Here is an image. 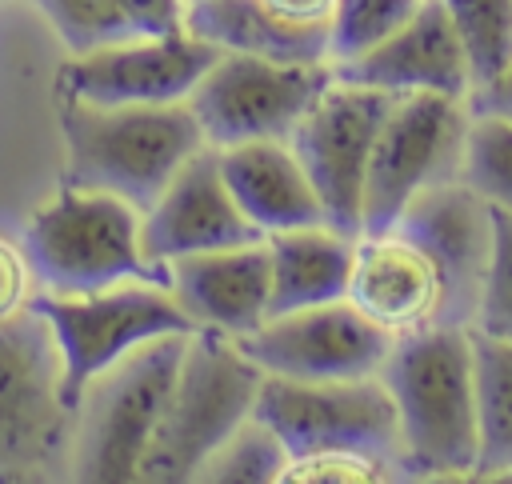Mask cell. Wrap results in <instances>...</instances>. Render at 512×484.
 Instances as JSON below:
<instances>
[{
	"label": "cell",
	"mask_w": 512,
	"mask_h": 484,
	"mask_svg": "<svg viewBox=\"0 0 512 484\" xmlns=\"http://www.w3.org/2000/svg\"><path fill=\"white\" fill-rule=\"evenodd\" d=\"M492 256V204L464 180L424 188L392 228L356 236L348 300L384 332L472 328Z\"/></svg>",
	"instance_id": "cell-1"
},
{
	"label": "cell",
	"mask_w": 512,
	"mask_h": 484,
	"mask_svg": "<svg viewBox=\"0 0 512 484\" xmlns=\"http://www.w3.org/2000/svg\"><path fill=\"white\" fill-rule=\"evenodd\" d=\"M400 424L404 480H472L480 456L472 328L404 332L380 368Z\"/></svg>",
	"instance_id": "cell-2"
},
{
	"label": "cell",
	"mask_w": 512,
	"mask_h": 484,
	"mask_svg": "<svg viewBox=\"0 0 512 484\" xmlns=\"http://www.w3.org/2000/svg\"><path fill=\"white\" fill-rule=\"evenodd\" d=\"M64 184L96 188L148 212L168 180L208 148L188 100L180 104H88L60 100Z\"/></svg>",
	"instance_id": "cell-3"
},
{
	"label": "cell",
	"mask_w": 512,
	"mask_h": 484,
	"mask_svg": "<svg viewBox=\"0 0 512 484\" xmlns=\"http://www.w3.org/2000/svg\"><path fill=\"white\" fill-rule=\"evenodd\" d=\"M140 208L112 192L60 184L20 228L24 256L36 276V292L80 296L128 280L168 284V264L148 260L140 244Z\"/></svg>",
	"instance_id": "cell-4"
},
{
	"label": "cell",
	"mask_w": 512,
	"mask_h": 484,
	"mask_svg": "<svg viewBox=\"0 0 512 484\" xmlns=\"http://www.w3.org/2000/svg\"><path fill=\"white\" fill-rule=\"evenodd\" d=\"M72 436L56 332L28 300L0 320V484L72 480Z\"/></svg>",
	"instance_id": "cell-5"
},
{
	"label": "cell",
	"mask_w": 512,
	"mask_h": 484,
	"mask_svg": "<svg viewBox=\"0 0 512 484\" xmlns=\"http://www.w3.org/2000/svg\"><path fill=\"white\" fill-rule=\"evenodd\" d=\"M260 384L264 368L240 348L236 336L196 328L188 336L156 436L140 460V480L192 484L208 452L256 412Z\"/></svg>",
	"instance_id": "cell-6"
},
{
	"label": "cell",
	"mask_w": 512,
	"mask_h": 484,
	"mask_svg": "<svg viewBox=\"0 0 512 484\" xmlns=\"http://www.w3.org/2000/svg\"><path fill=\"white\" fill-rule=\"evenodd\" d=\"M192 332L148 340L96 372L76 400L72 480L136 484Z\"/></svg>",
	"instance_id": "cell-7"
},
{
	"label": "cell",
	"mask_w": 512,
	"mask_h": 484,
	"mask_svg": "<svg viewBox=\"0 0 512 484\" xmlns=\"http://www.w3.org/2000/svg\"><path fill=\"white\" fill-rule=\"evenodd\" d=\"M32 304L48 316L56 332V348L64 360V396L72 412L84 384L108 364H116L120 356H128L132 348L172 332L200 328L168 284H148V280H128V284H112L80 296L36 292Z\"/></svg>",
	"instance_id": "cell-8"
},
{
	"label": "cell",
	"mask_w": 512,
	"mask_h": 484,
	"mask_svg": "<svg viewBox=\"0 0 512 484\" xmlns=\"http://www.w3.org/2000/svg\"><path fill=\"white\" fill-rule=\"evenodd\" d=\"M468 116V100L440 92H412L392 104L368 160L360 236L392 228L424 188L460 180Z\"/></svg>",
	"instance_id": "cell-9"
},
{
	"label": "cell",
	"mask_w": 512,
	"mask_h": 484,
	"mask_svg": "<svg viewBox=\"0 0 512 484\" xmlns=\"http://www.w3.org/2000/svg\"><path fill=\"white\" fill-rule=\"evenodd\" d=\"M256 416L272 424L288 456L352 448L384 456L400 468V424L388 384L376 376L352 380H288L268 376L256 396ZM404 480V468H400Z\"/></svg>",
	"instance_id": "cell-10"
},
{
	"label": "cell",
	"mask_w": 512,
	"mask_h": 484,
	"mask_svg": "<svg viewBox=\"0 0 512 484\" xmlns=\"http://www.w3.org/2000/svg\"><path fill=\"white\" fill-rule=\"evenodd\" d=\"M396 100L400 96H392V92L348 84V80L332 76V84L312 100V108L296 120V128L288 136L296 160L304 164V172L320 196L324 224L344 236H360L372 144H376V132Z\"/></svg>",
	"instance_id": "cell-11"
},
{
	"label": "cell",
	"mask_w": 512,
	"mask_h": 484,
	"mask_svg": "<svg viewBox=\"0 0 512 484\" xmlns=\"http://www.w3.org/2000/svg\"><path fill=\"white\" fill-rule=\"evenodd\" d=\"M332 84V64H292L252 52H220L188 104L212 148L288 140L296 120Z\"/></svg>",
	"instance_id": "cell-12"
},
{
	"label": "cell",
	"mask_w": 512,
	"mask_h": 484,
	"mask_svg": "<svg viewBox=\"0 0 512 484\" xmlns=\"http://www.w3.org/2000/svg\"><path fill=\"white\" fill-rule=\"evenodd\" d=\"M392 332L368 320L348 296L296 308L240 336V348L268 372L288 380H352L376 376L392 352Z\"/></svg>",
	"instance_id": "cell-13"
},
{
	"label": "cell",
	"mask_w": 512,
	"mask_h": 484,
	"mask_svg": "<svg viewBox=\"0 0 512 484\" xmlns=\"http://www.w3.org/2000/svg\"><path fill=\"white\" fill-rule=\"evenodd\" d=\"M224 48L180 32H140L72 56L60 68V96L88 104H180Z\"/></svg>",
	"instance_id": "cell-14"
},
{
	"label": "cell",
	"mask_w": 512,
	"mask_h": 484,
	"mask_svg": "<svg viewBox=\"0 0 512 484\" xmlns=\"http://www.w3.org/2000/svg\"><path fill=\"white\" fill-rule=\"evenodd\" d=\"M264 240V228L248 220V212L236 204L224 172L220 152L208 144L200 148L156 196V204L140 216V244L148 260L168 264L176 256L192 252H216V248H240Z\"/></svg>",
	"instance_id": "cell-15"
},
{
	"label": "cell",
	"mask_w": 512,
	"mask_h": 484,
	"mask_svg": "<svg viewBox=\"0 0 512 484\" xmlns=\"http://www.w3.org/2000/svg\"><path fill=\"white\" fill-rule=\"evenodd\" d=\"M332 76L348 84L380 88L392 96L440 92V96L468 100L472 92V68H468L464 44L440 0H420V8L384 44L344 64H332Z\"/></svg>",
	"instance_id": "cell-16"
},
{
	"label": "cell",
	"mask_w": 512,
	"mask_h": 484,
	"mask_svg": "<svg viewBox=\"0 0 512 484\" xmlns=\"http://www.w3.org/2000/svg\"><path fill=\"white\" fill-rule=\"evenodd\" d=\"M172 292L200 328L248 336L268 320L272 304V252L268 236L240 248L192 252L168 260Z\"/></svg>",
	"instance_id": "cell-17"
},
{
	"label": "cell",
	"mask_w": 512,
	"mask_h": 484,
	"mask_svg": "<svg viewBox=\"0 0 512 484\" xmlns=\"http://www.w3.org/2000/svg\"><path fill=\"white\" fill-rule=\"evenodd\" d=\"M216 152L236 204L264 236L324 224L320 196L288 140H244Z\"/></svg>",
	"instance_id": "cell-18"
},
{
	"label": "cell",
	"mask_w": 512,
	"mask_h": 484,
	"mask_svg": "<svg viewBox=\"0 0 512 484\" xmlns=\"http://www.w3.org/2000/svg\"><path fill=\"white\" fill-rule=\"evenodd\" d=\"M184 28L228 52H252L292 64H332L328 24L284 20L260 0H188Z\"/></svg>",
	"instance_id": "cell-19"
},
{
	"label": "cell",
	"mask_w": 512,
	"mask_h": 484,
	"mask_svg": "<svg viewBox=\"0 0 512 484\" xmlns=\"http://www.w3.org/2000/svg\"><path fill=\"white\" fill-rule=\"evenodd\" d=\"M268 252H272L268 320L296 312V308H312V304H328V300L348 296L356 236H344L328 224L288 228V232L268 236Z\"/></svg>",
	"instance_id": "cell-20"
},
{
	"label": "cell",
	"mask_w": 512,
	"mask_h": 484,
	"mask_svg": "<svg viewBox=\"0 0 512 484\" xmlns=\"http://www.w3.org/2000/svg\"><path fill=\"white\" fill-rule=\"evenodd\" d=\"M480 456L472 480H512V336L472 328Z\"/></svg>",
	"instance_id": "cell-21"
},
{
	"label": "cell",
	"mask_w": 512,
	"mask_h": 484,
	"mask_svg": "<svg viewBox=\"0 0 512 484\" xmlns=\"http://www.w3.org/2000/svg\"><path fill=\"white\" fill-rule=\"evenodd\" d=\"M288 460L292 456L284 440L272 432V424H264L252 412L236 432H228L208 452L192 484H284Z\"/></svg>",
	"instance_id": "cell-22"
},
{
	"label": "cell",
	"mask_w": 512,
	"mask_h": 484,
	"mask_svg": "<svg viewBox=\"0 0 512 484\" xmlns=\"http://www.w3.org/2000/svg\"><path fill=\"white\" fill-rule=\"evenodd\" d=\"M464 44L472 88L512 64V0H440Z\"/></svg>",
	"instance_id": "cell-23"
},
{
	"label": "cell",
	"mask_w": 512,
	"mask_h": 484,
	"mask_svg": "<svg viewBox=\"0 0 512 484\" xmlns=\"http://www.w3.org/2000/svg\"><path fill=\"white\" fill-rule=\"evenodd\" d=\"M460 180L488 204L512 208V120L508 116H468Z\"/></svg>",
	"instance_id": "cell-24"
},
{
	"label": "cell",
	"mask_w": 512,
	"mask_h": 484,
	"mask_svg": "<svg viewBox=\"0 0 512 484\" xmlns=\"http://www.w3.org/2000/svg\"><path fill=\"white\" fill-rule=\"evenodd\" d=\"M32 4L72 56L140 36L136 20L120 0H32Z\"/></svg>",
	"instance_id": "cell-25"
},
{
	"label": "cell",
	"mask_w": 512,
	"mask_h": 484,
	"mask_svg": "<svg viewBox=\"0 0 512 484\" xmlns=\"http://www.w3.org/2000/svg\"><path fill=\"white\" fill-rule=\"evenodd\" d=\"M416 8L420 0H336L332 20H328V60L344 64L352 56L372 52Z\"/></svg>",
	"instance_id": "cell-26"
},
{
	"label": "cell",
	"mask_w": 512,
	"mask_h": 484,
	"mask_svg": "<svg viewBox=\"0 0 512 484\" xmlns=\"http://www.w3.org/2000/svg\"><path fill=\"white\" fill-rule=\"evenodd\" d=\"M472 328L488 336H512V208L500 204H492V256Z\"/></svg>",
	"instance_id": "cell-27"
},
{
	"label": "cell",
	"mask_w": 512,
	"mask_h": 484,
	"mask_svg": "<svg viewBox=\"0 0 512 484\" xmlns=\"http://www.w3.org/2000/svg\"><path fill=\"white\" fill-rule=\"evenodd\" d=\"M388 480H400V468L392 460L352 448L292 456L284 472V484H388Z\"/></svg>",
	"instance_id": "cell-28"
},
{
	"label": "cell",
	"mask_w": 512,
	"mask_h": 484,
	"mask_svg": "<svg viewBox=\"0 0 512 484\" xmlns=\"http://www.w3.org/2000/svg\"><path fill=\"white\" fill-rule=\"evenodd\" d=\"M32 296H36V276H32L28 256H24V244L8 240L0 232V320L28 308Z\"/></svg>",
	"instance_id": "cell-29"
},
{
	"label": "cell",
	"mask_w": 512,
	"mask_h": 484,
	"mask_svg": "<svg viewBox=\"0 0 512 484\" xmlns=\"http://www.w3.org/2000/svg\"><path fill=\"white\" fill-rule=\"evenodd\" d=\"M140 32H180L188 16V0H120Z\"/></svg>",
	"instance_id": "cell-30"
},
{
	"label": "cell",
	"mask_w": 512,
	"mask_h": 484,
	"mask_svg": "<svg viewBox=\"0 0 512 484\" xmlns=\"http://www.w3.org/2000/svg\"><path fill=\"white\" fill-rule=\"evenodd\" d=\"M468 112H484V116H508L512 120V64L492 76L488 84H476L468 92Z\"/></svg>",
	"instance_id": "cell-31"
},
{
	"label": "cell",
	"mask_w": 512,
	"mask_h": 484,
	"mask_svg": "<svg viewBox=\"0 0 512 484\" xmlns=\"http://www.w3.org/2000/svg\"><path fill=\"white\" fill-rule=\"evenodd\" d=\"M264 8H272L284 20H300V24H328L336 0H260Z\"/></svg>",
	"instance_id": "cell-32"
}]
</instances>
